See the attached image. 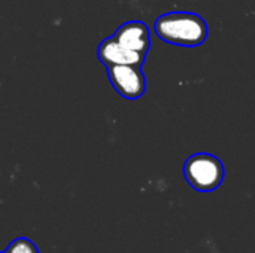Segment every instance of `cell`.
I'll list each match as a JSON object with an SVG mask.
<instances>
[{
  "label": "cell",
  "instance_id": "obj_7",
  "mask_svg": "<svg viewBox=\"0 0 255 253\" xmlns=\"http://www.w3.org/2000/svg\"><path fill=\"white\" fill-rule=\"evenodd\" d=\"M0 253H6V251H4V252H0Z\"/></svg>",
  "mask_w": 255,
  "mask_h": 253
},
{
  "label": "cell",
  "instance_id": "obj_5",
  "mask_svg": "<svg viewBox=\"0 0 255 253\" xmlns=\"http://www.w3.org/2000/svg\"><path fill=\"white\" fill-rule=\"evenodd\" d=\"M112 37L124 48L145 55L148 54V49L151 46L148 25L142 21L124 22L123 25H120V28L114 33Z\"/></svg>",
  "mask_w": 255,
  "mask_h": 253
},
{
  "label": "cell",
  "instance_id": "obj_3",
  "mask_svg": "<svg viewBox=\"0 0 255 253\" xmlns=\"http://www.w3.org/2000/svg\"><path fill=\"white\" fill-rule=\"evenodd\" d=\"M108 78L114 89L127 100H137L146 89V79L139 66H111Z\"/></svg>",
  "mask_w": 255,
  "mask_h": 253
},
{
  "label": "cell",
  "instance_id": "obj_2",
  "mask_svg": "<svg viewBox=\"0 0 255 253\" xmlns=\"http://www.w3.org/2000/svg\"><path fill=\"white\" fill-rule=\"evenodd\" d=\"M184 177L199 192L215 191L224 180L223 163L211 154H194L184 163Z\"/></svg>",
  "mask_w": 255,
  "mask_h": 253
},
{
  "label": "cell",
  "instance_id": "obj_4",
  "mask_svg": "<svg viewBox=\"0 0 255 253\" xmlns=\"http://www.w3.org/2000/svg\"><path fill=\"white\" fill-rule=\"evenodd\" d=\"M97 57H99L100 63L105 64L106 67H111V66H124V64L142 67L146 55L145 54L134 52V51H130V49L124 48L123 45H120L114 37H108V39H105L99 45V48H97Z\"/></svg>",
  "mask_w": 255,
  "mask_h": 253
},
{
  "label": "cell",
  "instance_id": "obj_6",
  "mask_svg": "<svg viewBox=\"0 0 255 253\" xmlns=\"http://www.w3.org/2000/svg\"><path fill=\"white\" fill-rule=\"evenodd\" d=\"M6 253H39L36 245L24 237L15 239L6 249Z\"/></svg>",
  "mask_w": 255,
  "mask_h": 253
},
{
  "label": "cell",
  "instance_id": "obj_1",
  "mask_svg": "<svg viewBox=\"0 0 255 253\" xmlns=\"http://www.w3.org/2000/svg\"><path fill=\"white\" fill-rule=\"evenodd\" d=\"M154 31L161 40L185 48L199 46L208 37L205 19L193 12H167L160 15L154 22Z\"/></svg>",
  "mask_w": 255,
  "mask_h": 253
}]
</instances>
